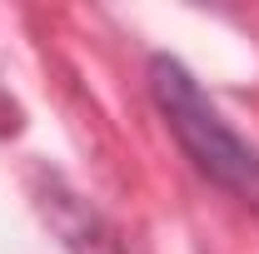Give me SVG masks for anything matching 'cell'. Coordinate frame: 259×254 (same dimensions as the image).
I'll return each instance as SVG.
<instances>
[{
	"mask_svg": "<svg viewBox=\"0 0 259 254\" xmlns=\"http://www.w3.org/2000/svg\"><path fill=\"white\" fill-rule=\"evenodd\" d=\"M150 95L160 105L169 135L180 140V150L194 159V170L209 185L259 204V150L244 145L225 125V115L204 100V90L194 85V75L175 55H155L150 60Z\"/></svg>",
	"mask_w": 259,
	"mask_h": 254,
	"instance_id": "1",
	"label": "cell"
},
{
	"mask_svg": "<svg viewBox=\"0 0 259 254\" xmlns=\"http://www.w3.org/2000/svg\"><path fill=\"white\" fill-rule=\"evenodd\" d=\"M45 220L55 224V234L65 239L70 254H125L110 220L100 209H90L80 194H70L60 180H50V190H45Z\"/></svg>",
	"mask_w": 259,
	"mask_h": 254,
	"instance_id": "2",
	"label": "cell"
}]
</instances>
